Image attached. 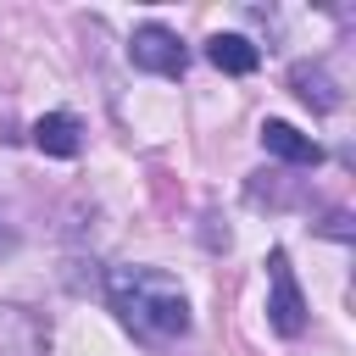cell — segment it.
Wrapping results in <instances>:
<instances>
[{
	"instance_id": "cell-5",
	"label": "cell",
	"mask_w": 356,
	"mask_h": 356,
	"mask_svg": "<svg viewBox=\"0 0 356 356\" xmlns=\"http://www.w3.org/2000/svg\"><path fill=\"white\" fill-rule=\"evenodd\" d=\"M206 61H211L217 72H228V78H245V72L261 67V50H256L245 33H211V39H206Z\"/></svg>"
},
{
	"instance_id": "cell-2",
	"label": "cell",
	"mask_w": 356,
	"mask_h": 356,
	"mask_svg": "<svg viewBox=\"0 0 356 356\" xmlns=\"http://www.w3.org/2000/svg\"><path fill=\"white\" fill-rule=\"evenodd\" d=\"M267 323H273L284 339H295V334L306 328V295H300L295 267H289L284 250L267 256Z\"/></svg>"
},
{
	"instance_id": "cell-7",
	"label": "cell",
	"mask_w": 356,
	"mask_h": 356,
	"mask_svg": "<svg viewBox=\"0 0 356 356\" xmlns=\"http://www.w3.org/2000/svg\"><path fill=\"white\" fill-rule=\"evenodd\" d=\"M289 89L312 106V111H334L339 106V89H334V78L323 72V67H312V61H295L289 67Z\"/></svg>"
},
{
	"instance_id": "cell-3",
	"label": "cell",
	"mask_w": 356,
	"mask_h": 356,
	"mask_svg": "<svg viewBox=\"0 0 356 356\" xmlns=\"http://www.w3.org/2000/svg\"><path fill=\"white\" fill-rule=\"evenodd\" d=\"M128 61H134L139 72H156V78H184L189 50L178 44V33H172V28L145 22V28H134V39H128Z\"/></svg>"
},
{
	"instance_id": "cell-6",
	"label": "cell",
	"mask_w": 356,
	"mask_h": 356,
	"mask_svg": "<svg viewBox=\"0 0 356 356\" xmlns=\"http://www.w3.org/2000/svg\"><path fill=\"white\" fill-rule=\"evenodd\" d=\"M33 145H39L44 156H61V161L78 156V145H83V139H78V117H72V111H44V117L33 122Z\"/></svg>"
},
{
	"instance_id": "cell-4",
	"label": "cell",
	"mask_w": 356,
	"mask_h": 356,
	"mask_svg": "<svg viewBox=\"0 0 356 356\" xmlns=\"http://www.w3.org/2000/svg\"><path fill=\"white\" fill-rule=\"evenodd\" d=\"M261 150L278 156V161H289V167H317L323 161V145L312 134L289 128V122H261Z\"/></svg>"
},
{
	"instance_id": "cell-1",
	"label": "cell",
	"mask_w": 356,
	"mask_h": 356,
	"mask_svg": "<svg viewBox=\"0 0 356 356\" xmlns=\"http://www.w3.org/2000/svg\"><path fill=\"white\" fill-rule=\"evenodd\" d=\"M106 300L122 317V328L145 345H167L189 334V300L172 273L161 267H111L106 273Z\"/></svg>"
}]
</instances>
